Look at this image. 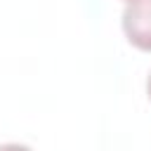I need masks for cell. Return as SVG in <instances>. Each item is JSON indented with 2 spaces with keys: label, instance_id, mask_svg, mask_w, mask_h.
Here are the masks:
<instances>
[{
  "label": "cell",
  "instance_id": "cell-4",
  "mask_svg": "<svg viewBox=\"0 0 151 151\" xmlns=\"http://www.w3.org/2000/svg\"><path fill=\"white\" fill-rule=\"evenodd\" d=\"M125 2H134V0H125Z\"/></svg>",
  "mask_w": 151,
  "mask_h": 151
},
{
  "label": "cell",
  "instance_id": "cell-1",
  "mask_svg": "<svg viewBox=\"0 0 151 151\" xmlns=\"http://www.w3.org/2000/svg\"><path fill=\"white\" fill-rule=\"evenodd\" d=\"M123 33L130 45L142 52H151V0H134L125 5Z\"/></svg>",
  "mask_w": 151,
  "mask_h": 151
},
{
  "label": "cell",
  "instance_id": "cell-2",
  "mask_svg": "<svg viewBox=\"0 0 151 151\" xmlns=\"http://www.w3.org/2000/svg\"><path fill=\"white\" fill-rule=\"evenodd\" d=\"M0 151H33L26 144H0Z\"/></svg>",
  "mask_w": 151,
  "mask_h": 151
},
{
  "label": "cell",
  "instance_id": "cell-3",
  "mask_svg": "<svg viewBox=\"0 0 151 151\" xmlns=\"http://www.w3.org/2000/svg\"><path fill=\"white\" fill-rule=\"evenodd\" d=\"M146 94H149V101H151V73H149V78H146Z\"/></svg>",
  "mask_w": 151,
  "mask_h": 151
}]
</instances>
